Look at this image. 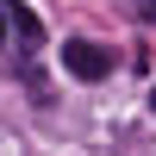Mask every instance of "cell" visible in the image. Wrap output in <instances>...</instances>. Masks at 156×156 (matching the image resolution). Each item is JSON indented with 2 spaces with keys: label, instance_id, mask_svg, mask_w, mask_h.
Returning a JSON list of instances; mask_svg holds the SVG:
<instances>
[{
  "label": "cell",
  "instance_id": "3957f363",
  "mask_svg": "<svg viewBox=\"0 0 156 156\" xmlns=\"http://www.w3.org/2000/svg\"><path fill=\"white\" fill-rule=\"evenodd\" d=\"M131 12H137L144 25H156V0H131Z\"/></svg>",
  "mask_w": 156,
  "mask_h": 156
},
{
  "label": "cell",
  "instance_id": "5b68a950",
  "mask_svg": "<svg viewBox=\"0 0 156 156\" xmlns=\"http://www.w3.org/2000/svg\"><path fill=\"white\" fill-rule=\"evenodd\" d=\"M150 112H156V87H150Z\"/></svg>",
  "mask_w": 156,
  "mask_h": 156
},
{
  "label": "cell",
  "instance_id": "7a4b0ae2",
  "mask_svg": "<svg viewBox=\"0 0 156 156\" xmlns=\"http://www.w3.org/2000/svg\"><path fill=\"white\" fill-rule=\"evenodd\" d=\"M6 37H19L25 50H44V25H37V12L19 6V0H6Z\"/></svg>",
  "mask_w": 156,
  "mask_h": 156
},
{
  "label": "cell",
  "instance_id": "277c9868",
  "mask_svg": "<svg viewBox=\"0 0 156 156\" xmlns=\"http://www.w3.org/2000/svg\"><path fill=\"white\" fill-rule=\"evenodd\" d=\"M0 44H6V6H0Z\"/></svg>",
  "mask_w": 156,
  "mask_h": 156
},
{
  "label": "cell",
  "instance_id": "6da1fadb",
  "mask_svg": "<svg viewBox=\"0 0 156 156\" xmlns=\"http://www.w3.org/2000/svg\"><path fill=\"white\" fill-rule=\"evenodd\" d=\"M62 69H69L75 81H100V75H112V50L87 44V37H69V44H62Z\"/></svg>",
  "mask_w": 156,
  "mask_h": 156
}]
</instances>
